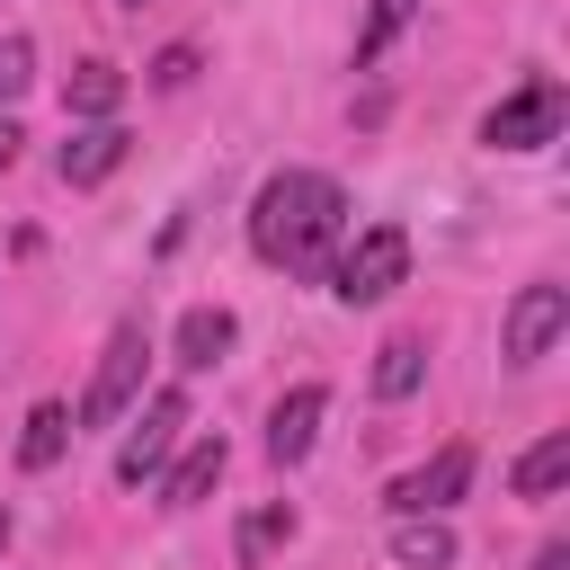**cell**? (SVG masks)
Returning a JSON list of instances; mask_svg holds the SVG:
<instances>
[{"instance_id": "obj_12", "label": "cell", "mask_w": 570, "mask_h": 570, "mask_svg": "<svg viewBox=\"0 0 570 570\" xmlns=\"http://www.w3.org/2000/svg\"><path fill=\"white\" fill-rule=\"evenodd\" d=\"M71 436H80V428H71V410H62V401H36V410H27V428H18V472H53Z\"/></svg>"}, {"instance_id": "obj_13", "label": "cell", "mask_w": 570, "mask_h": 570, "mask_svg": "<svg viewBox=\"0 0 570 570\" xmlns=\"http://www.w3.org/2000/svg\"><path fill=\"white\" fill-rule=\"evenodd\" d=\"M223 463H232V454H223V436H196V445L169 463V481H160V508H196V499L223 481Z\"/></svg>"}, {"instance_id": "obj_8", "label": "cell", "mask_w": 570, "mask_h": 570, "mask_svg": "<svg viewBox=\"0 0 570 570\" xmlns=\"http://www.w3.org/2000/svg\"><path fill=\"white\" fill-rule=\"evenodd\" d=\"M125 142H134V134H125L116 116H89V125H80V134L53 151L62 187H98V178H116V169H125Z\"/></svg>"}, {"instance_id": "obj_20", "label": "cell", "mask_w": 570, "mask_h": 570, "mask_svg": "<svg viewBox=\"0 0 570 570\" xmlns=\"http://www.w3.org/2000/svg\"><path fill=\"white\" fill-rule=\"evenodd\" d=\"M196 80V45H169L160 62H151V89H187Z\"/></svg>"}, {"instance_id": "obj_4", "label": "cell", "mask_w": 570, "mask_h": 570, "mask_svg": "<svg viewBox=\"0 0 570 570\" xmlns=\"http://www.w3.org/2000/svg\"><path fill=\"white\" fill-rule=\"evenodd\" d=\"M561 116H570V89H561V80H525L517 98H499V107L481 116V142H490V151H543V142L561 134Z\"/></svg>"}, {"instance_id": "obj_10", "label": "cell", "mask_w": 570, "mask_h": 570, "mask_svg": "<svg viewBox=\"0 0 570 570\" xmlns=\"http://www.w3.org/2000/svg\"><path fill=\"white\" fill-rule=\"evenodd\" d=\"M392 561L401 570H454V525L428 508H392Z\"/></svg>"}, {"instance_id": "obj_24", "label": "cell", "mask_w": 570, "mask_h": 570, "mask_svg": "<svg viewBox=\"0 0 570 570\" xmlns=\"http://www.w3.org/2000/svg\"><path fill=\"white\" fill-rule=\"evenodd\" d=\"M125 9H142V0H125Z\"/></svg>"}, {"instance_id": "obj_2", "label": "cell", "mask_w": 570, "mask_h": 570, "mask_svg": "<svg viewBox=\"0 0 570 570\" xmlns=\"http://www.w3.org/2000/svg\"><path fill=\"white\" fill-rule=\"evenodd\" d=\"M142 356H151V330L142 321H116L107 330V347H98V374H89V392H80V428H116L134 401H142Z\"/></svg>"}, {"instance_id": "obj_14", "label": "cell", "mask_w": 570, "mask_h": 570, "mask_svg": "<svg viewBox=\"0 0 570 570\" xmlns=\"http://www.w3.org/2000/svg\"><path fill=\"white\" fill-rule=\"evenodd\" d=\"M561 481H570V428H552L517 454V499H552Z\"/></svg>"}, {"instance_id": "obj_18", "label": "cell", "mask_w": 570, "mask_h": 570, "mask_svg": "<svg viewBox=\"0 0 570 570\" xmlns=\"http://www.w3.org/2000/svg\"><path fill=\"white\" fill-rule=\"evenodd\" d=\"M410 18H419V0H374V9H365V27H356V62H383V45H392Z\"/></svg>"}, {"instance_id": "obj_23", "label": "cell", "mask_w": 570, "mask_h": 570, "mask_svg": "<svg viewBox=\"0 0 570 570\" xmlns=\"http://www.w3.org/2000/svg\"><path fill=\"white\" fill-rule=\"evenodd\" d=\"M0 543H9V517H0Z\"/></svg>"}, {"instance_id": "obj_3", "label": "cell", "mask_w": 570, "mask_h": 570, "mask_svg": "<svg viewBox=\"0 0 570 570\" xmlns=\"http://www.w3.org/2000/svg\"><path fill=\"white\" fill-rule=\"evenodd\" d=\"M401 276H410V232H401V223H365V232L330 258V294H338V303H383Z\"/></svg>"}, {"instance_id": "obj_7", "label": "cell", "mask_w": 570, "mask_h": 570, "mask_svg": "<svg viewBox=\"0 0 570 570\" xmlns=\"http://www.w3.org/2000/svg\"><path fill=\"white\" fill-rule=\"evenodd\" d=\"M463 490H472V445L454 436V445H436L419 472H401V481H392V508H428V517H445Z\"/></svg>"}, {"instance_id": "obj_22", "label": "cell", "mask_w": 570, "mask_h": 570, "mask_svg": "<svg viewBox=\"0 0 570 570\" xmlns=\"http://www.w3.org/2000/svg\"><path fill=\"white\" fill-rule=\"evenodd\" d=\"M534 570H570V543H543V552H534Z\"/></svg>"}, {"instance_id": "obj_11", "label": "cell", "mask_w": 570, "mask_h": 570, "mask_svg": "<svg viewBox=\"0 0 570 570\" xmlns=\"http://www.w3.org/2000/svg\"><path fill=\"white\" fill-rule=\"evenodd\" d=\"M232 338H240V321H232L223 303H196V312L178 321V365H187V374H205V365H223V356H232Z\"/></svg>"}, {"instance_id": "obj_9", "label": "cell", "mask_w": 570, "mask_h": 570, "mask_svg": "<svg viewBox=\"0 0 570 570\" xmlns=\"http://www.w3.org/2000/svg\"><path fill=\"white\" fill-rule=\"evenodd\" d=\"M321 419H330V392H321V383H294V392L267 410V463H303L312 436H321Z\"/></svg>"}, {"instance_id": "obj_15", "label": "cell", "mask_w": 570, "mask_h": 570, "mask_svg": "<svg viewBox=\"0 0 570 570\" xmlns=\"http://www.w3.org/2000/svg\"><path fill=\"white\" fill-rule=\"evenodd\" d=\"M62 107H71L80 125H89V116H116V107H125V71H116V62H80V71L62 80Z\"/></svg>"}, {"instance_id": "obj_1", "label": "cell", "mask_w": 570, "mask_h": 570, "mask_svg": "<svg viewBox=\"0 0 570 570\" xmlns=\"http://www.w3.org/2000/svg\"><path fill=\"white\" fill-rule=\"evenodd\" d=\"M347 232V196L338 178L321 169H276L258 196H249V249L285 276H330V249Z\"/></svg>"}, {"instance_id": "obj_19", "label": "cell", "mask_w": 570, "mask_h": 570, "mask_svg": "<svg viewBox=\"0 0 570 570\" xmlns=\"http://www.w3.org/2000/svg\"><path fill=\"white\" fill-rule=\"evenodd\" d=\"M27 80H36V45L27 36H0V116L27 98Z\"/></svg>"}, {"instance_id": "obj_6", "label": "cell", "mask_w": 570, "mask_h": 570, "mask_svg": "<svg viewBox=\"0 0 570 570\" xmlns=\"http://www.w3.org/2000/svg\"><path fill=\"white\" fill-rule=\"evenodd\" d=\"M561 330H570V285H525V294L508 303L499 347H508V365H534V356H552Z\"/></svg>"}, {"instance_id": "obj_16", "label": "cell", "mask_w": 570, "mask_h": 570, "mask_svg": "<svg viewBox=\"0 0 570 570\" xmlns=\"http://www.w3.org/2000/svg\"><path fill=\"white\" fill-rule=\"evenodd\" d=\"M428 383V347L419 338H383V356H374V401H410Z\"/></svg>"}, {"instance_id": "obj_5", "label": "cell", "mask_w": 570, "mask_h": 570, "mask_svg": "<svg viewBox=\"0 0 570 570\" xmlns=\"http://www.w3.org/2000/svg\"><path fill=\"white\" fill-rule=\"evenodd\" d=\"M178 428H187V392L169 383V392H151V401H142V419L125 428V445H116V481H125V490H142V481L169 463Z\"/></svg>"}, {"instance_id": "obj_21", "label": "cell", "mask_w": 570, "mask_h": 570, "mask_svg": "<svg viewBox=\"0 0 570 570\" xmlns=\"http://www.w3.org/2000/svg\"><path fill=\"white\" fill-rule=\"evenodd\" d=\"M18 142H27V134H18L9 116H0V178H9V160H18Z\"/></svg>"}, {"instance_id": "obj_17", "label": "cell", "mask_w": 570, "mask_h": 570, "mask_svg": "<svg viewBox=\"0 0 570 570\" xmlns=\"http://www.w3.org/2000/svg\"><path fill=\"white\" fill-rule=\"evenodd\" d=\"M232 543H240V561H267L276 543H294V508H285V499H267V508H249Z\"/></svg>"}]
</instances>
